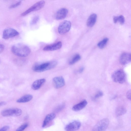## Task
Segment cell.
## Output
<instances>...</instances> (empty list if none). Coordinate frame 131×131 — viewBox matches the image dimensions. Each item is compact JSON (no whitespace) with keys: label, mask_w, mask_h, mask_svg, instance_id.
I'll return each instance as SVG.
<instances>
[{"label":"cell","mask_w":131,"mask_h":131,"mask_svg":"<svg viewBox=\"0 0 131 131\" xmlns=\"http://www.w3.org/2000/svg\"><path fill=\"white\" fill-rule=\"evenodd\" d=\"M12 51L15 55L20 57H27L30 54L31 50L27 46L22 44H18L13 45Z\"/></svg>","instance_id":"1"},{"label":"cell","mask_w":131,"mask_h":131,"mask_svg":"<svg viewBox=\"0 0 131 131\" xmlns=\"http://www.w3.org/2000/svg\"><path fill=\"white\" fill-rule=\"evenodd\" d=\"M57 64V62L56 61H51L35 66L33 68V70L36 72L41 73L53 69Z\"/></svg>","instance_id":"2"},{"label":"cell","mask_w":131,"mask_h":131,"mask_svg":"<svg viewBox=\"0 0 131 131\" xmlns=\"http://www.w3.org/2000/svg\"><path fill=\"white\" fill-rule=\"evenodd\" d=\"M109 120L104 118L99 121L93 128L92 131H106L109 124Z\"/></svg>","instance_id":"3"},{"label":"cell","mask_w":131,"mask_h":131,"mask_svg":"<svg viewBox=\"0 0 131 131\" xmlns=\"http://www.w3.org/2000/svg\"><path fill=\"white\" fill-rule=\"evenodd\" d=\"M112 78L113 80L115 82L123 84L125 81L126 75L123 71L119 70L112 74Z\"/></svg>","instance_id":"4"},{"label":"cell","mask_w":131,"mask_h":131,"mask_svg":"<svg viewBox=\"0 0 131 131\" xmlns=\"http://www.w3.org/2000/svg\"><path fill=\"white\" fill-rule=\"evenodd\" d=\"M22 110L17 108L8 109L4 110L1 112L3 116L8 117L12 116H19L22 114Z\"/></svg>","instance_id":"5"},{"label":"cell","mask_w":131,"mask_h":131,"mask_svg":"<svg viewBox=\"0 0 131 131\" xmlns=\"http://www.w3.org/2000/svg\"><path fill=\"white\" fill-rule=\"evenodd\" d=\"M45 2L44 1H41L34 4L28 10L21 14L22 16H25L31 12L39 10L44 6Z\"/></svg>","instance_id":"6"},{"label":"cell","mask_w":131,"mask_h":131,"mask_svg":"<svg viewBox=\"0 0 131 131\" xmlns=\"http://www.w3.org/2000/svg\"><path fill=\"white\" fill-rule=\"evenodd\" d=\"M71 23L70 22L65 21L59 25L58 28L59 33L61 34H64L68 32L70 30Z\"/></svg>","instance_id":"7"},{"label":"cell","mask_w":131,"mask_h":131,"mask_svg":"<svg viewBox=\"0 0 131 131\" xmlns=\"http://www.w3.org/2000/svg\"><path fill=\"white\" fill-rule=\"evenodd\" d=\"M19 34V33L15 29L9 28L5 29L4 31L3 38L4 39H9L17 36Z\"/></svg>","instance_id":"8"},{"label":"cell","mask_w":131,"mask_h":131,"mask_svg":"<svg viewBox=\"0 0 131 131\" xmlns=\"http://www.w3.org/2000/svg\"><path fill=\"white\" fill-rule=\"evenodd\" d=\"M81 123L78 121H74L66 126L65 130L66 131H76L79 129Z\"/></svg>","instance_id":"9"},{"label":"cell","mask_w":131,"mask_h":131,"mask_svg":"<svg viewBox=\"0 0 131 131\" xmlns=\"http://www.w3.org/2000/svg\"><path fill=\"white\" fill-rule=\"evenodd\" d=\"M53 81L55 87L57 89L61 88L65 85L64 78L62 76L54 78L53 79Z\"/></svg>","instance_id":"10"},{"label":"cell","mask_w":131,"mask_h":131,"mask_svg":"<svg viewBox=\"0 0 131 131\" xmlns=\"http://www.w3.org/2000/svg\"><path fill=\"white\" fill-rule=\"evenodd\" d=\"M68 13V10L67 8H61L57 12L55 15V18L58 20L63 19L66 18Z\"/></svg>","instance_id":"11"},{"label":"cell","mask_w":131,"mask_h":131,"mask_svg":"<svg viewBox=\"0 0 131 131\" xmlns=\"http://www.w3.org/2000/svg\"><path fill=\"white\" fill-rule=\"evenodd\" d=\"M120 62L122 65H126L130 62L131 61V54L127 53H124L120 56Z\"/></svg>","instance_id":"12"},{"label":"cell","mask_w":131,"mask_h":131,"mask_svg":"<svg viewBox=\"0 0 131 131\" xmlns=\"http://www.w3.org/2000/svg\"><path fill=\"white\" fill-rule=\"evenodd\" d=\"M62 43L59 42L47 46L43 49V50L46 51H54L59 49L62 46Z\"/></svg>","instance_id":"13"},{"label":"cell","mask_w":131,"mask_h":131,"mask_svg":"<svg viewBox=\"0 0 131 131\" xmlns=\"http://www.w3.org/2000/svg\"><path fill=\"white\" fill-rule=\"evenodd\" d=\"M46 82L45 79H42L34 82L32 86V88L34 90H37L39 89Z\"/></svg>","instance_id":"14"},{"label":"cell","mask_w":131,"mask_h":131,"mask_svg":"<svg viewBox=\"0 0 131 131\" xmlns=\"http://www.w3.org/2000/svg\"><path fill=\"white\" fill-rule=\"evenodd\" d=\"M87 103H88L87 101L84 100L74 105L72 109L75 111H80L84 108L87 106Z\"/></svg>","instance_id":"15"},{"label":"cell","mask_w":131,"mask_h":131,"mask_svg":"<svg viewBox=\"0 0 131 131\" xmlns=\"http://www.w3.org/2000/svg\"><path fill=\"white\" fill-rule=\"evenodd\" d=\"M96 14L93 13L90 15L87 20V25L89 27H92L94 25L97 19Z\"/></svg>","instance_id":"16"},{"label":"cell","mask_w":131,"mask_h":131,"mask_svg":"<svg viewBox=\"0 0 131 131\" xmlns=\"http://www.w3.org/2000/svg\"><path fill=\"white\" fill-rule=\"evenodd\" d=\"M56 116L54 113H51L47 115L44 121L42 127H45L50 122L54 119Z\"/></svg>","instance_id":"17"},{"label":"cell","mask_w":131,"mask_h":131,"mask_svg":"<svg viewBox=\"0 0 131 131\" xmlns=\"http://www.w3.org/2000/svg\"><path fill=\"white\" fill-rule=\"evenodd\" d=\"M33 98V96L31 94L25 95L17 100V103L27 102L31 100Z\"/></svg>","instance_id":"18"},{"label":"cell","mask_w":131,"mask_h":131,"mask_svg":"<svg viewBox=\"0 0 131 131\" xmlns=\"http://www.w3.org/2000/svg\"><path fill=\"white\" fill-rule=\"evenodd\" d=\"M127 111L126 109L123 106L117 107L115 113L117 117L120 116L125 114Z\"/></svg>","instance_id":"19"},{"label":"cell","mask_w":131,"mask_h":131,"mask_svg":"<svg viewBox=\"0 0 131 131\" xmlns=\"http://www.w3.org/2000/svg\"><path fill=\"white\" fill-rule=\"evenodd\" d=\"M81 58L80 55L78 54L75 55L70 61L69 63L70 65H73L79 61Z\"/></svg>","instance_id":"20"},{"label":"cell","mask_w":131,"mask_h":131,"mask_svg":"<svg viewBox=\"0 0 131 131\" xmlns=\"http://www.w3.org/2000/svg\"><path fill=\"white\" fill-rule=\"evenodd\" d=\"M108 40V39L107 38L104 39L98 43V46L100 49L103 48L106 46Z\"/></svg>","instance_id":"21"},{"label":"cell","mask_w":131,"mask_h":131,"mask_svg":"<svg viewBox=\"0 0 131 131\" xmlns=\"http://www.w3.org/2000/svg\"><path fill=\"white\" fill-rule=\"evenodd\" d=\"M28 124H24L19 127L15 131H23L28 127Z\"/></svg>","instance_id":"22"},{"label":"cell","mask_w":131,"mask_h":131,"mask_svg":"<svg viewBox=\"0 0 131 131\" xmlns=\"http://www.w3.org/2000/svg\"><path fill=\"white\" fill-rule=\"evenodd\" d=\"M40 19L39 17L38 16H35L32 19L31 22L32 25H34L37 24L39 21Z\"/></svg>","instance_id":"23"},{"label":"cell","mask_w":131,"mask_h":131,"mask_svg":"<svg viewBox=\"0 0 131 131\" xmlns=\"http://www.w3.org/2000/svg\"><path fill=\"white\" fill-rule=\"evenodd\" d=\"M119 21L121 24H123L125 22L124 17L122 15L118 16V21Z\"/></svg>","instance_id":"24"},{"label":"cell","mask_w":131,"mask_h":131,"mask_svg":"<svg viewBox=\"0 0 131 131\" xmlns=\"http://www.w3.org/2000/svg\"><path fill=\"white\" fill-rule=\"evenodd\" d=\"M103 95V92L101 91L98 92L96 94L94 97V100H95L102 97Z\"/></svg>","instance_id":"25"},{"label":"cell","mask_w":131,"mask_h":131,"mask_svg":"<svg viewBox=\"0 0 131 131\" xmlns=\"http://www.w3.org/2000/svg\"><path fill=\"white\" fill-rule=\"evenodd\" d=\"M21 2L19 1L17 3L11 5L10 7V8H15L20 5L21 3Z\"/></svg>","instance_id":"26"},{"label":"cell","mask_w":131,"mask_h":131,"mask_svg":"<svg viewBox=\"0 0 131 131\" xmlns=\"http://www.w3.org/2000/svg\"><path fill=\"white\" fill-rule=\"evenodd\" d=\"M10 128L9 126H5L0 129V131H7Z\"/></svg>","instance_id":"27"},{"label":"cell","mask_w":131,"mask_h":131,"mask_svg":"<svg viewBox=\"0 0 131 131\" xmlns=\"http://www.w3.org/2000/svg\"><path fill=\"white\" fill-rule=\"evenodd\" d=\"M127 97L129 99L131 100V91L129 90L127 93Z\"/></svg>","instance_id":"28"},{"label":"cell","mask_w":131,"mask_h":131,"mask_svg":"<svg viewBox=\"0 0 131 131\" xmlns=\"http://www.w3.org/2000/svg\"><path fill=\"white\" fill-rule=\"evenodd\" d=\"M4 46L2 44H0V54L2 53L4 50Z\"/></svg>","instance_id":"29"},{"label":"cell","mask_w":131,"mask_h":131,"mask_svg":"<svg viewBox=\"0 0 131 131\" xmlns=\"http://www.w3.org/2000/svg\"><path fill=\"white\" fill-rule=\"evenodd\" d=\"M113 21L115 23H116L118 21V16H115L113 18Z\"/></svg>","instance_id":"30"},{"label":"cell","mask_w":131,"mask_h":131,"mask_svg":"<svg viewBox=\"0 0 131 131\" xmlns=\"http://www.w3.org/2000/svg\"><path fill=\"white\" fill-rule=\"evenodd\" d=\"M6 104V102H0V107L5 105Z\"/></svg>","instance_id":"31"},{"label":"cell","mask_w":131,"mask_h":131,"mask_svg":"<svg viewBox=\"0 0 131 131\" xmlns=\"http://www.w3.org/2000/svg\"><path fill=\"white\" fill-rule=\"evenodd\" d=\"M84 68L83 67H82L80 68V69L79 70L78 72L79 73H81L83 72V71L84 70Z\"/></svg>","instance_id":"32"}]
</instances>
